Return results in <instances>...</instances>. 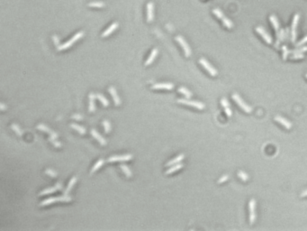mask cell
I'll list each match as a JSON object with an SVG mask.
<instances>
[{
    "label": "cell",
    "instance_id": "1",
    "mask_svg": "<svg viewBox=\"0 0 307 231\" xmlns=\"http://www.w3.org/2000/svg\"><path fill=\"white\" fill-rule=\"evenodd\" d=\"M213 13H214V15H215L219 19H221V20H222V22H223V23H224V26H225V27H227V28H232V26H233V23H232V22L229 19V18H227L225 16H224V14L223 13V11L222 10H220L219 8H214V10H213Z\"/></svg>",
    "mask_w": 307,
    "mask_h": 231
},
{
    "label": "cell",
    "instance_id": "2",
    "mask_svg": "<svg viewBox=\"0 0 307 231\" xmlns=\"http://www.w3.org/2000/svg\"><path fill=\"white\" fill-rule=\"evenodd\" d=\"M299 19H300V16L299 14H296L293 18V22H292V26H291V41L293 43H296V37H297V33H296V28L298 26L299 23Z\"/></svg>",
    "mask_w": 307,
    "mask_h": 231
},
{
    "label": "cell",
    "instance_id": "3",
    "mask_svg": "<svg viewBox=\"0 0 307 231\" xmlns=\"http://www.w3.org/2000/svg\"><path fill=\"white\" fill-rule=\"evenodd\" d=\"M231 98H232L233 100H234V101L238 104V106H239L241 109H243V110H244L245 112L250 113V112L252 111V107H251L250 106H249L247 103H245L244 100L241 98V97H240L237 93L233 94V95L231 96Z\"/></svg>",
    "mask_w": 307,
    "mask_h": 231
},
{
    "label": "cell",
    "instance_id": "4",
    "mask_svg": "<svg viewBox=\"0 0 307 231\" xmlns=\"http://www.w3.org/2000/svg\"><path fill=\"white\" fill-rule=\"evenodd\" d=\"M83 35H84V32H79V33H76V34H75L74 36H73V37H72L69 41H68L67 43H63V44H59V45L57 47L58 50H59V51H62V50H64V49H68V48H69L75 42H77L78 40H79L80 38H82Z\"/></svg>",
    "mask_w": 307,
    "mask_h": 231
},
{
    "label": "cell",
    "instance_id": "5",
    "mask_svg": "<svg viewBox=\"0 0 307 231\" xmlns=\"http://www.w3.org/2000/svg\"><path fill=\"white\" fill-rule=\"evenodd\" d=\"M72 199L69 197V196H60V197H53V198H49L45 200H42L41 203H40V206H47V205H50L52 203H54V202H58V201H61V202H68V201H70Z\"/></svg>",
    "mask_w": 307,
    "mask_h": 231
},
{
    "label": "cell",
    "instance_id": "6",
    "mask_svg": "<svg viewBox=\"0 0 307 231\" xmlns=\"http://www.w3.org/2000/svg\"><path fill=\"white\" fill-rule=\"evenodd\" d=\"M178 103H182V104H185V105H187V106H191V107H194L195 108H198V109H204V104L200 102V101H195V100H189L188 99H178Z\"/></svg>",
    "mask_w": 307,
    "mask_h": 231
},
{
    "label": "cell",
    "instance_id": "7",
    "mask_svg": "<svg viewBox=\"0 0 307 231\" xmlns=\"http://www.w3.org/2000/svg\"><path fill=\"white\" fill-rule=\"evenodd\" d=\"M176 41H177V42L180 44V46L183 48L184 52H185V55H186L187 57H189V56L191 55L192 52H191V49H190V47H189L188 43L186 42V40L184 39L181 35H178V36H176Z\"/></svg>",
    "mask_w": 307,
    "mask_h": 231
},
{
    "label": "cell",
    "instance_id": "8",
    "mask_svg": "<svg viewBox=\"0 0 307 231\" xmlns=\"http://www.w3.org/2000/svg\"><path fill=\"white\" fill-rule=\"evenodd\" d=\"M199 63H200L208 72H209L210 75H212V76H216V75L218 74V72H217L216 69L214 68L209 63L207 62V60H206L204 58H201V59L199 60Z\"/></svg>",
    "mask_w": 307,
    "mask_h": 231
},
{
    "label": "cell",
    "instance_id": "9",
    "mask_svg": "<svg viewBox=\"0 0 307 231\" xmlns=\"http://www.w3.org/2000/svg\"><path fill=\"white\" fill-rule=\"evenodd\" d=\"M249 209H250V223L252 225L254 223V221L256 220V213H255L256 200L254 199L250 200V201L249 203Z\"/></svg>",
    "mask_w": 307,
    "mask_h": 231
},
{
    "label": "cell",
    "instance_id": "10",
    "mask_svg": "<svg viewBox=\"0 0 307 231\" xmlns=\"http://www.w3.org/2000/svg\"><path fill=\"white\" fill-rule=\"evenodd\" d=\"M256 31H257V33H260V34L261 35V37L266 41L267 43H272V42H273L272 37L268 34V33H267V31H266L263 27L257 26V27L256 28Z\"/></svg>",
    "mask_w": 307,
    "mask_h": 231
},
{
    "label": "cell",
    "instance_id": "11",
    "mask_svg": "<svg viewBox=\"0 0 307 231\" xmlns=\"http://www.w3.org/2000/svg\"><path fill=\"white\" fill-rule=\"evenodd\" d=\"M132 158V154H124V155H114V156H111L108 159V162L112 163V162H117V161H120V162H124V161H129L131 160Z\"/></svg>",
    "mask_w": 307,
    "mask_h": 231
},
{
    "label": "cell",
    "instance_id": "12",
    "mask_svg": "<svg viewBox=\"0 0 307 231\" xmlns=\"http://www.w3.org/2000/svg\"><path fill=\"white\" fill-rule=\"evenodd\" d=\"M62 190V183H60V182H59V183H57L54 187L48 188V189H45V190H43L42 191H41L40 194H39V196H42V195H46V194L53 193V192H55L56 190Z\"/></svg>",
    "mask_w": 307,
    "mask_h": 231
},
{
    "label": "cell",
    "instance_id": "13",
    "mask_svg": "<svg viewBox=\"0 0 307 231\" xmlns=\"http://www.w3.org/2000/svg\"><path fill=\"white\" fill-rule=\"evenodd\" d=\"M37 128H38L39 130H41V131H43V132L48 133L49 135H50V137H52V138H55V139L58 138V134H57L56 132H54L53 130H52L51 128H49V127H48L47 126H45V125L40 124V125L37 126Z\"/></svg>",
    "mask_w": 307,
    "mask_h": 231
},
{
    "label": "cell",
    "instance_id": "14",
    "mask_svg": "<svg viewBox=\"0 0 307 231\" xmlns=\"http://www.w3.org/2000/svg\"><path fill=\"white\" fill-rule=\"evenodd\" d=\"M153 90H172L174 89V84L172 83H157L151 86Z\"/></svg>",
    "mask_w": 307,
    "mask_h": 231
},
{
    "label": "cell",
    "instance_id": "15",
    "mask_svg": "<svg viewBox=\"0 0 307 231\" xmlns=\"http://www.w3.org/2000/svg\"><path fill=\"white\" fill-rule=\"evenodd\" d=\"M274 119L277 121V123L281 124L282 126L285 127L287 128V129H290V128L292 127V123L289 122V121H288L287 119H286V118H284V117H280V116H276V117H274Z\"/></svg>",
    "mask_w": 307,
    "mask_h": 231
},
{
    "label": "cell",
    "instance_id": "16",
    "mask_svg": "<svg viewBox=\"0 0 307 231\" xmlns=\"http://www.w3.org/2000/svg\"><path fill=\"white\" fill-rule=\"evenodd\" d=\"M221 104H222V106L224 107V111H225V114L227 115V117H231L232 116V111H231V109L230 103L228 102V100H227L225 98H223L222 100H221Z\"/></svg>",
    "mask_w": 307,
    "mask_h": 231
},
{
    "label": "cell",
    "instance_id": "17",
    "mask_svg": "<svg viewBox=\"0 0 307 231\" xmlns=\"http://www.w3.org/2000/svg\"><path fill=\"white\" fill-rule=\"evenodd\" d=\"M153 9H154V6L152 2H149L147 4V21L148 22H151L153 20V17H154Z\"/></svg>",
    "mask_w": 307,
    "mask_h": 231
},
{
    "label": "cell",
    "instance_id": "18",
    "mask_svg": "<svg viewBox=\"0 0 307 231\" xmlns=\"http://www.w3.org/2000/svg\"><path fill=\"white\" fill-rule=\"evenodd\" d=\"M91 135H92V136H93L95 139H96L98 142H99V144H100L101 145H105V144H106V140H105L95 129H92V130H91Z\"/></svg>",
    "mask_w": 307,
    "mask_h": 231
},
{
    "label": "cell",
    "instance_id": "19",
    "mask_svg": "<svg viewBox=\"0 0 307 231\" xmlns=\"http://www.w3.org/2000/svg\"><path fill=\"white\" fill-rule=\"evenodd\" d=\"M109 92H110V94H111V96L113 97V100L115 101V104L116 106L120 105L121 104V100H120L119 96H118V94L116 92V90L114 87H110L109 88Z\"/></svg>",
    "mask_w": 307,
    "mask_h": 231
},
{
    "label": "cell",
    "instance_id": "20",
    "mask_svg": "<svg viewBox=\"0 0 307 231\" xmlns=\"http://www.w3.org/2000/svg\"><path fill=\"white\" fill-rule=\"evenodd\" d=\"M277 43H276V47L277 48H279V43H282V42H284V40H285V29H283V28H280V30H279V32L277 33Z\"/></svg>",
    "mask_w": 307,
    "mask_h": 231
},
{
    "label": "cell",
    "instance_id": "21",
    "mask_svg": "<svg viewBox=\"0 0 307 231\" xmlns=\"http://www.w3.org/2000/svg\"><path fill=\"white\" fill-rule=\"evenodd\" d=\"M269 20H270V22H271L274 29L276 30V33H277L279 32V30H280V25H279V22H278L277 17L275 15H272L271 16L269 17Z\"/></svg>",
    "mask_w": 307,
    "mask_h": 231
},
{
    "label": "cell",
    "instance_id": "22",
    "mask_svg": "<svg viewBox=\"0 0 307 231\" xmlns=\"http://www.w3.org/2000/svg\"><path fill=\"white\" fill-rule=\"evenodd\" d=\"M117 27H118V23H112V25L110 26L102 33V37H106V36L110 35Z\"/></svg>",
    "mask_w": 307,
    "mask_h": 231
},
{
    "label": "cell",
    "instance_id": "23",
    "mask_svg": "<svg viewBox=\"0 0 307 231\" xmlns=\"http://www.w3.org/2000/svg\"><path fill=\"white\" fill-rule=\"evenodd\" d=\"M76 181H77V177H76V176L73 177V178L69 181V184H68V186H67V188H66V190H65V191H64V195H65V196H69V192H70L72 187L74 186V184L76 183Z\"/></svg>",
    "mask_w": 307,
    "mask_h": 231
},
{
    "label": "cell",
    "instance_id": "24",
    "mask_svg": "<svg viewBox=\"0 0 307 231\" xmlns=\"http://www.w3.org/2000/svg\"><path fill=\"white\" fill-rule=\"evenodd\" d=\"M95 97H96V96H95L94 93H90V94H89V105H88V108H89V111H90V112L95 111Z\"/></svg>",
    "mask_w": 307,
    "mask_h": 231
},
{
    "label": "cell",
    "instance_id": "25",
    "mask_svg": "<svg viewBox=\"0 0 307 231\" xmlns=\"http://www.w3.org/2000/svg\"><path fill=\"white\" fill-rule=\"evenodd\" d=\"M158 49H156V48L151 51V53L150 54L149 58L147 59L146 63H145V65H146V66H147V65H150V64H151V63L153 62L154 59H155V57H156V56H157V54H158Z\"/></svg>",
    "mask_w": 307,
    "mask_h": 231
},
{
    "label": "cell",
    "instance_id": "26",
    "mask_svg": "<svg viewBox=\"0 0 307 231\" xmlns=\"http://www.w3.org/2000/svg\"><path fill=\"white\" fill-rule=\"evenodd\" d=\"M184 165L182 163H177V164H174L172 166H170V168L168 170H167L166 171V174H170V173H173L177 171H178L179 169H181Z\"/></svg>",
    "mask_w": 307,
    "mask_h": 231
},
{
    "label": "cell",
    "instance_id": "27",
    "mask_svg": "<svg viewBox=\"0 0 307 231\" xmlns=\"http://www.w3.org/2000/svg\"><path fill=\"white\" fill-rule=\"evenodd\" d=\"M184 157H185V155H184V154H180V155L177 156L176 158H174V159L170 160V161L167 163V166H172V165H174V164L179 163L184 159Z\"/></svg>",
    "mask_w": 307,
    "mask_h": 231
},
{
    "label": "cell",
    "instance_id": "28",
    "mask_svg": "<svg viewBox=\"0 0 307 231\" xmlns=\"http://www.w3.org/2000/svg\"><path fill=\"white\" fill-rule=\"evenodd\" d=\"M178 91H179L180 93H182L183 95H185V97H186L187 99H190L191 97H192L191 91H189V90H188L187 89H186L185 87H180V88L178 89Z\"/></svg>",
    "mask_w": 307,
    "mask_h": 231
},
{
    "label": "cell",
    "instance_id": "29",
    "mask_svg": "<svg viewBox=\"0 0 307 231\" xmlns=\"http://www.w3.org/2000/svg\"><path fill=\"white\" fill-rule=\"evenodd\" d=\"M120 168L122 170V172H124V173H125V175H126L127 177H131V176H132L131 170H130V168H129L126 164H124V163L120 164Z\"/></svg>",
    "mask_w": 307,
    "mask_h": 231
},
{
    "label": "cell",
    "instance_id": "30",
    "mask_svg": "<svg viewBox=\"0 0 307 231\" xmlns=\"http://www.w3.org/2000/svg\"><path fill=\"white\" fill-rule=\"evenodd\" d=\"M96 98L98 99V100L101 101V103L103 104L104 107H107L109 105V101L105 98V96H103L102 94H100V93L96 94Z\"/></svg>",
    "mask_w": 307,
    "mask_h": 231
},
{
    "label": "cell",
    "instance_id": "31",
    "mask_svg": "<svg viewBox=\"0 0 307 231\" xmlns=\"http://www.w3.org/2000/svg\"><path fill=\"white\" fill-rule=\"evenodd\" d=\"M70 127H71L73 129L77 130L79 134H81V135H85V134H86V129H85L83 127H81V126H79V125H77V124H71Z\"/></svg>",
    "mask_w": 307,
    "mask_h": 231
},
{
    "label": "cell",
    "instance_id": "32",
    "mask_svg": "<svg viewBox=\"0 0 307 231\" xmlns=\"http://www.w3.org/2000/svg\"><path fill=\"white\" fill-rule=\"evenodd\" d=\"M104 163H105V161H104L103 159H99V160H98V161L95 163V164L93 166V168H92V170H91V173H94L96 171V170L99 169V168L104 164Z\"/></svg>",
    "mask_w": 307,
    "mask_h": 231
},
{
    "label": "cell",
    "instance_id": "33",
    "mask_svg": "<svg viewBox=\"0 0 307 231\" xmlns=\"http://www.w3.org/2000/svg\"><path fill=\"white\" fill-rule=\"evenodd\" d=\"M88 6L90 7H104L105 6V4L104 2H101V1H95V2L89 3Z\"/></svg>",
    "mask_w": 307,
    "mask_h": 231
},
{
    "label": "cell",
    "instance_id": "34",
    "mask_svg": "<svg viewBox=\"0 0 307 231\" xmlns=\"http://www.w3.org/2000/svg\"><path fill=\"white\" fill-rule=\"evenodd\" d=\"M11 128L13 129V130H14V131H15V132L17 134V135H18V136H21L23 135V130H22V129H21V128H20V127H18L16 124H13V125H12V126H11Z\"/></svg>",
    "mask_w": 307,
    "mask_h": 231
},
{
    "label": "cell",
    "instance_id": "35",
    "mask_svg": "<svg viewBox=\"0 0 307 231\" xmlns=\"http://www.w3.org/2000/svg\"><path fill=\"white\" fill-rule=\"evenodd\" d=\"M304 52H307V46H303L302 48L298 47V49H294L293 51H290L291 53H303Z\"/></svg>",
    "mask_w": 307,
    "mask_h": 231
},
{
    "label": "cell",
    "instance_id": "36",
    "mask_svg": "<svg viewBox=\"0 0 307 231\" xmlns=\"http://www.w3.org/2000/svg\"><path fill=\"white\" fill-rule=\"evenodd\" d=\"M282 51H283V59H284V60H286L288 54L291 53L290 51H289V49L287 48L286 45H284V46H282Z\"/></svg>",
    "mask_w": 307,
    "mask_h": 231
},
{
    "label": "cell",
    "instance_id": "37",
    "mask_svg": "<svg viewBox=\"0 0 307 231\" xmlns=\"http://www.w3.org/2000/svg\"><path fill=\"white\" fill-rule=\"evenodd\" d=\"M103 127H104L105 132L106 134H108V133L110 132V130H111V126H110L109 121H107V120H104V121H103Z\"/></svg>",
    "mask_w": 307,
    "mask_h": 231
},
{
    "label": "cell",
    "instance_id": "38",
    "mask_svg": "<svg viewBox=\"0 0 307 231\" xmlns=\"http://www.w3.org/2000/svg\"><path fill=\"white\" fill-rule=\"evenodd\" d=\"M238 176H239V178H241L242 181H246L248 179H249V175L246 173H244V172H242V171H239L238 172Z\"/></svg>",
    "mask_w": 307,
    "mask_h": 231
},
{
    "label": "cell",
    "instance_id": "39",
    "mask_svg": "<svg viewBox=\"0 0 307 231\" xmlns=\"http://www.w3.org/2000/svg\"><path fill=\"white\" fill-rule=\"evenodd\" d=\"M291 40V31L288 27L285 29V41L289 42Z\"/></svg>",
    "mask_w": 307,
    "mask_h": 231
},
{
    "label": "cell",
    "instance_id": "40",
    "mask_svg": "<svg viewBox=\"0 0 307 231\" xmlns=\"http://www.w3.org/2000/svg\"><path fill=\"white\" fill-rule=\"evenodd\" d=\"M307 43V35L306 36H304V37L302 39V40H300L299 42H297V43H294V45H296V47H301V46H303L304 43Z\"/></svg>",
    "mask_w": 307,
    "mask_h": 231
},
{
    "label": "cell",
    "instance_id": "41",
    "mask_svg": "<svg viewBox=\"0 0 307 231\" xmlns=\"http://www.w3.org/2000/svg\"><path fill=\"white\" fill-rule=\"evenodd\" d=\"M49 141H50L51 143H52V144L54 145L55 147H60V146H61V144H60L59 142L56 141V139H55V138H52V137H50V138H49Z\"/></svg>",
    "mask_w": 307,
    "mask_h": 231
},
{
    "label": "cell",
    "instance_id": "42",
    "mask_svg": "<svg viewBox=\"0 0 307 231\" xmlns=\"http://www.w3.org/2000/svg\"><path fill=\"white\" fill-rule=\"evenodd\" d=\"M304 57L303 53H292L291 59L293 60H296V59H303Z\"/></svg>",
    "mask_w": 307,
    "mask_h": 231
},
{
    "label": "cell",
    "instance_id": "43",
    "mask_svg": "<svg viewBox=\"0 0 307 231\" xmlns=\"http://www.w3.org/2000/svg\"><path fill=\"white\" fill-rule=\"evenodd\" d=\"M45 173H46L49 176H52V177H56V176H57V173L54 172V171H52V170H51V169H47L46 171H45Z\"/></svg>",
    "mask_w": 307,
    "mask_h": 231
},
{
    "label": "cell",
    "instance_id": "44",
    "mask_svg": "<svg viewBox=\"0 0 307 231\" xmlns=\"http://www.w3.org/2000/svg\"><path fill=\"white\" fill-rule=\"evenodd\" d=\"M228 179H229V175H224L223 177H221V178L218 180V183H223V182L226 181Z\"/></svg>",
    "mask_w": 307,
    "mask_h": 231
},
{
    "label": "cell",
    "instance_id": "45",
    "mask_svg": "<svg viewBox=\"0 0 307 231\" xmlns=\"http://www.w3.org/2000/svg\"><path fill=\"white\" fill-rule=\"evenodd\" d=\"M72 118H74V119H77V120H82V119H83V117H82L81 115H79V114H75V115H73V116H72Z\"/></svg>",
    "mask_w": 307,
    "mask_h": 231
},
{
    "label": "cell",
    "instance_id": "46",
    "mask_svg": "<svg viewBox=\"0 0 307 231\" xmlns=\"http://www.w3.org/2000/svg\"><path fill=\"white\" fill-rule=\"evenodd\" d=\"M52 39H53V41H54V43H55V44L57 45V47L59 45V38L57 37V36L56 35H53V37H52Z\"/></svg>",
    "mask_w": 307,
    "mask_h": 231
},
{
    "label": "cell",
    "instance_id": "47",
    "mask_svg": "<svg viewBox=\"0 0 307 231\" xmlns=\"http://www.w3.org/2000/svg\"><path fill=\"white\" fill-rule=\"evenodd\" d=\"M301 197H305V196H307V190H303L302 193H301V195H300Z\"/></svg>",
    "mask_w": 307,
    "mask_h": 231
},
{
    "label": "cell",
    "instance_id": "48",
    "mask_svg": "<svg viewBox=\"0 0 307 231\" xmlns=\"http://www.w3.org/2000/svg\"><path fill=\"white\" fill-rule=\"evenodd\" d=\"M0 107H1V110H5V109L6 108V106L3 104V103H1V104H0Z\"/></svg>",
    "mask_w": 307,
    "mask_h": 231
},
{
    "label": "cell",
    "instance_id": "49",
    "mask_svg": "<svg viewBox=\"0 0 307 231\" xmlns=\"http://www.w3.org/2000/svg\"><path fill=\"white\" fill-rule=\"evenodd\" d=\"M306 78H307V74H306Z\"/></svg>",
    "mask_w": 307,
    "mask_h": 231
}]
</instances>
